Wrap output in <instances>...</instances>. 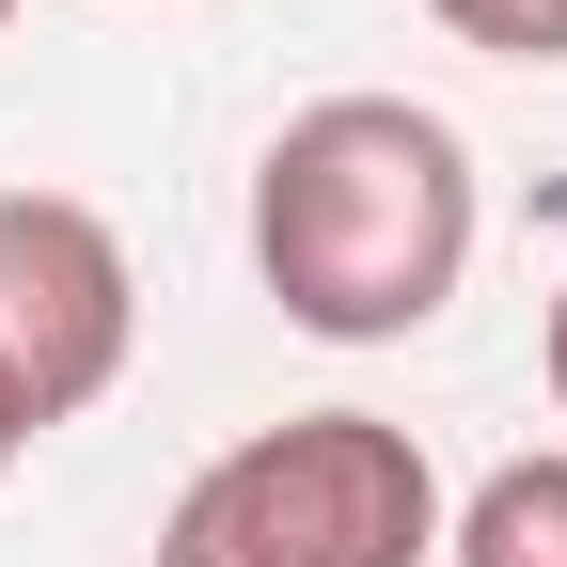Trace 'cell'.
Returning a JSON list of instances; mask_svg holds the SVG:
<instances>
[{
    "label": "cell",
    "instance_id": "1",
    "mask_svg": "<svg viewBox=\"0 0 567 567\" xmlns=\"http://www.w3.org/2000/svg\"><path fill=\"white\" fill-rule=\"evenodd\" d=\"M252 268L316 347H394L473 268V158L410 95H316L252 158Z\"/></svg>",
    "mask_w": 567,
    "mask_h": 567
},
{
    "label": "cell",
    "instance_id": "2",
    "mask_svg": "<svg viewBox=\"0 0 567 567\" xmlns=\"http://www.w3.org/2000/svg\"><path fill=\"white\" fill-rule=\"evenodd\" d=\"M442 473L394 410H284L237 457H205L158 520V567H425Z\"/></svg>",
    "mask_w": 567,
    "mask_h": 567
},
{
    "label": "cell",
    "instance_id": "3",
    "mask_svg": "<svg viewBox=\"0 0 567 567\" xmlns=\"http://www.w3.org/2000/svg\"><path fill=\"white\" fill-rule=\"evenodd\" d=\"M126 331H142L126 237L80 189H0V410L17 425L95 410L126 379Z\"/></svg>",
    "mask_w": 567,
    "mask_h": 567
},
{
    "label": "cell",
    "instance_id": "4",
    "mask_svg": "<svg viewBox=\"0 0 567 567\" xmlns=\"http://www.w3.org/2000/svg\"><path fill=\"white\" fill-rule=\"evenodd\" d=\"M442 567H567V457H505L442 520Z\"/></svg>",
    "mask_w": 567,
    "mask_h": 567
},
{
    "label": "cell",
    "instance_id": "5",
    "mask_svg": "<svg viewBox=\"0 0 567 567\" xmlns=\"http://www.w3.org/2000/svg\"><path fill=\"white\" fill-rule=\"evenodd\" d=\"M425 17L488 63H567V0H425Z\"/></svg>",
    "mask_w": 567,
    "mask_h": 567
},
{
    "label": "cell",
    "instance_id": "6",
    "mask_svg": "<svg viewBox=\"0 0 567 567\" xmlns=\"http://www.w3.org/2000/svg\"><path fill=\"white\" fill-rule=\"evenodd\" d=\"M551 410H567V284H551Z\"/></svg>",
    "mask_w": 567,
    "mask_h": 567
},
{
    "label": "cell",
    "instance_id": "7",
    "mask_svg": "<svg viewBox=\"0 0 567 567\" xmlns=\"http://www.w3.org/2000/svg\"><path fill=\"white\" fill-rule=\"evenodd\" d=\"M17 442H32V425H17V410H0V473H17Z\"/></svg>",
    "mask_w": 567,
    "mask_h": 567
},
{
    "label": "cell",
    "instance_id": "8",
    "mask_svg": "<svg viewBox=\"0 0 567 567\" xmlns=\"http://www.w3.org/2000/svg\"><path fill=\"white\" fill-rule=\"evenodd\" d=\"M0 32H17V0H0Z\"/></svg>",
    "mask_w": 567,
    "mask_h": 567
}]
</instances>
